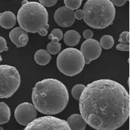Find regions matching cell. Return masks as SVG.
<instances>
[{
    "label": "cell",
    "instance_id": "6da1fadb",
    "mask_svg": "<svg viewBox=\"0 0 130 130\" xmlns=\"http://www.w3.org/2000/svg\"><path fill=\"white\" fill-rule=\"evenodd\" d=\"M78 101L83 118L95 129H117L129 117V93L121 84L112 79H101L89 83Z\"/></svg>",
    "mask_w": 130,
    "mask_h": 130
},
{
    "label": "cell",
    "instance_id": "7a4b0ae2",
    "mask_svg": "<svg viewBox=\"0 0 130 130\" xmlns=\"http://www.w3.org/2000/svg\"><path fill=\"white\" fill-rule=\"evenodd\" d=\"M32 101L39 112L55 115L65 109L69 101V93L63 83L57 79L46 78L36 84Z\"/></svg>",
    "mask_w": 130,
    "mask_h": 130
},
{
    "label": "cell",
    "instance_id": "3957f363",
    "mask_svg": "<svg viewBox=\"0 0 130 130\" xmlns=\"http://www.w3.org/2000/svg\"><path fill=\"white\" fill-rule=\"evenodd\" d=\"M20 27L26 32L45 36L49 27L48 13L45 7L36 2L24 0L17 14Z\"/></svg>",
    "mask_w": 130,
    "mask_h": 130
},
{
    "label": "cell",
    "instance_id": "277c9868",
    "mask_svg": "<svg viewBox=\"0 0 130 130\" xmlns=\"http://www.w3.org/2000/svg\"><path fill=\"white\" fill-rule=\"evenodd\" d=\"M83 11L84 22L98 29L111 25L116 16V8L110 0H87Z\"/></svg>",
    "mask_w": 130,
    "mask_h": 130
},
{
    "label": "cell",
    "instance_id": "5b68a950",
    "mask_svg": "<svg viewBox=\"0 0 130 130\" xmlns=\"http://www.w3.org/2000/svg\"><path fill=\"white\" fill-rule=\"evenodd\" d=\"M85 59L80 51L75 48H67L59 54L57 66L65 76L73 77L79 74L85 66Z\"/></svg>",
    "mask_w": 130,
    "mask_h": 130
},
{
    "label": "cell",
    "instance_id": "8992f818",
    "mask_svg": "<svg viewBox=\"0 0 130 130\" xmlns=\"http://www.w3.org/2000/svg\"><path fill=\"white\" fill-rule=\"evenodd\" d=\"M21 84V76L17 68L11 65H0V99L14 95Z\"/></svg>",
    "mask_w": 130,
    "mask_h": 130
},
{
    "label": "cell",
    "instance_id": "52a82bcc",
    "mask_svg": "<svg viewBox=\"0 0 130 130\" xmlns=\"http://www.w3.org/2000/svg\"><path fill=\"white\" fill-rule=\"evenodd\" d=\"M24 130H70L67 122L63 119L52 116L35 118Z\"/></svg>",
    "mask_w": 130,
    "mask_h": 130
},
{
    "label": "cell",
    "instance_id": "ba28073f",
    "mask_svg": "<svg viewBox=\"0 0 130 130\" xmlns=\"http://www.w3.org/2000/svg\"><path fill=\"white\" fill-rule=\"evenodd\" d=\"M14 116L19 124L26 126L37 118V109L31 103L24 102L16 107Z\"/></svg>",
    "mask_w": 130,
    "mask_h": 130
},
{
    "label": "cell",
    "instance_id": "9c48e42d",
    "mask_svg": "<svg viewBox=\"0 0 130 130\" xmlns=\"http://www.w3.org/2000/svg\"><path fill=\"white\" fill-rule=\"evenodd\" d=\"M101 48L100 42L95 39H87L83 42L80 52L86 64H89L91 61L100 57L102 52Z\"/></svg>",
    "mask_w": 130,
    "mask_h": 130
},
{
    "label": "cell",
    "instance_id": "30bf717a",
    "mask_svg": "<svg viewBox=\"0 0 130 130\" xmlns=\"http://www.w3.org/2000/svg\"><path fill=\"white\" fill-rule=\"evenodd\" d=\"M54 20L56 23L61 27H70L75 21L74 11L66 6H61L55 12Z\"/></svg>",
    "mask_w": 130,
    "mask_h": 130
},
{
    "label": "cell",
    "instance_id": "8fae6325",
    "mask_svg": "<svg viewBox=\"0 0 130 130\" xmlns=\"http://www.w3.org/2000/svg\"><path fill=\"white\" fill-rule=\"evenodd\" d=\"M66 121L70 130H84L86 127V123L82 115L73 114L68 118Z\"/></svg>",
    "mask_w": 130,
    "mask_h": 130
},
{
    "label": "cell",
    "instance_id": "7c38bea8",
    "mask_svg": "<svg viewBox=\"0 0 130 130\" xmlns=\"http://www.w3.org/2000/svg\"><path fill=\"white\" fill-rule=\"evenodd\" d=\"M15 15L10 11H6L0 13V25L4 28L10 29L16 23Z\"/></svg>",
    "mask_w": 130,
    "mask_h": 130
},
{
    "label": "cell",
    "instance_id": "4fadbf2b",
    "mask_svg": "<svg viewBox=\"0 0 130 130\" xmlns=\"http://www.w3.org/2000/svg\"><path fill=\"white\" fill-rule=\"evenodd\" d=\"M80 38L81 37L78 32L76 30H70L64 34L63 41L67 45L74 46L78 44Z\"/></svg>",
    "mask_w": 130,
    "mask_h": 130
},
{
    "label": "cell",
    "instance_id": "5bb4252c",
    "mask_svg": "<svg viewBox=\"0 0 130 130\" xmlns=\"http://www.w3.org/2000/svg\"><path fill=\"white\" fill-rule=\"evenodd\" d=\"M34 59L38 64L44 66L50 62L51 59V56L47 50L40 49L36 52Z\"/></svg>",
    "mask_w": 130,
    "mask_h": 130
},
{
    "label": "cell",
    "instance_id": "9a60e30c",
    "mask_svg": "<svg viewBox=\"0 0 130 130\" xmlns=\"http://www.w3.org/2000/svg\"><path fill=\"white\" fill-rule=\"evenodd\" d=\"M11 117L9 106L4 102H0V125L8 122Z\"/></svg>",
    "mask_w": 130,
    "mask_h": 130
},
{
    "label": "cell",
    "instance_id": "2e32d148",
    "mask_svg": "<svg viewBox=\"0 0 130 130\" xmlns=\"http://www.w3.org/2000/svg\"><path fill=\"white\" fill-rule=\"evenodd\" d=\"M51 41L47 45V51L52 55H56L59 53L61 48V44L59 43V40L56 37H52Z\"/></svg>",
    "mask_w": 130,
    "mask_h": 130
},
{
    "label": "cell",
    "instance_id": "e0dca14e",
    "mask_svg": "<svg viewBox=\"0 0 130 130\" xmlns=\"http://www.w3.org/2000/svg\"><path fill=\"white\" fill-rule=\"evenodd\" d=\"M114 39L112 36L110 35H104L101 38L100 44L101 47L104 49H109L114 45Z\"/></svg>",
    "mask_w": 130,
    "mask_h": 130
},
{
    "label": "cell",
    "instance_id": "ac0fdd59",
    "mask_svg": "<svg viewBox=\"0 0 130 130\" xmlns=\"http://www.w3.org/2000/svg\"><path fill=\"white\" fill-rule=\"evenodd\" d=\"M25 31L21 27H17L13 28L9 33V38L12 42L17 47L18 40L20 35Z\"/></svg>",
    "mask_w": 130,
    "mask_h": 130
},
{
    "label": "cell",
    "instance_id": "d6986e66",
    "mask_svg": "<svg viewBox=\"0 0 130 130\" xmlns=\"http://www.w3.org/2000/svg\"><path fill=\"white\" fill-rule=\"evenodd\" d=\"M85 86L82 84H78L75 85L72 89L71 94L73 97L76 100L78 101L83 93Z\"/></svg>",
    "mask_w": 130,
    "mask_h": 130
},
{
    "label": "cell",
    "instance_id": "ffe728a7",
    "mask_svg": "<svg viewBox=\"0 0 130 130\" xmlns=\"http://www.w3.org/2000/svg\"><path fill=\"white\" fill-rule=\"evenodd\" d=\"M83 0H64L65 6L71 10L77 9L81 6Z\"/></svg>",
    "mask_w": 130,
    "mask_h": 130
},
{
    "label": "cell",
    "instance_id": "44dd1931",
    "mask_svg": "<svg viewBox=\"0 0 130 130\" xmlns=\"http://www.w3.org/2000/svg\"><path fill=\"white\" fill-rule=\"evenodd\" d=\"M63 37V34L62 31L59 28H55L53 30L50 35L48 36V39L51 40L52 37L57 38L59 41H60Z\"/></svg>",
    "mask_w": 130,
    "mask_h": 130
},
{
    "label": "cell",
    "instance_id": "7402d4cb",
    "mask_svg": "<svg viewBox=\"0 0 130 130\" xmlns=\"http://www.w3.org/2000/svg\"><path fill=\"white\" fill-rule=\"evenodd\" d=\"M118 41L120 43H127L129 42V32L128 31H124L122 32L118 39Z\"/></svg>",
    "mask_w": 130,
    "mask_h": 130
},
{
    "label": "cell",
    "instance_id": "603a6c76",
    "mask_svg": "<svg viewBox=\"0 0 130 130\" xmlns=\"http://www.w3.org/2000/svg\"><path fill=\"white\" fill-rule=\"evenodd\" d=\"M8 50V47L7 46L6 39L3 37L0 36V53L4 51H7Z\"/></svg>",
    "mask_w": 130,
    "mask_h": 130
},
{
    "label": "cell",
    "instance_id": "cb8c5ba5",
    "mask_svg": "<svg viewBox=\"0 0 130 130\" xmlns=\"http://www.w3.org/2000/svg\"><path fill=\"white\" fill-rule=\"evenodd\" d=\"M40 4L44 6L51 7L54 6L58 2V0H39Z\"/></svg>",
    "mask_w": 130,
    "mask_h": 130
},
{
    "label": "cell",
    "instance_id": "d4e9b609",
    "mask_svg": "<svg viewBox=\"0 0 130 130\" xmlns=\"http://www.w3.org/2000/svg\"><path fill=\"white\" fill-rule=\"evenodd\" d=\"M117 50L121 51H129V44L127 43H120L116 46Z\"/></svg>",
    "mask_w": 130,
    "mask_h": 130
},
{
    "label": "cell",
    "instance_id": "484cf974",
    "mask_svg": "<svg viewBox=\"0 0 130 130\" xmlns=\"http://www.w3.org/2000/svg\"><path fill=\"white\" fill-rule=\"evenodd\" d=\"M74 16L75 19L78 20H82L84 17V13L83 10L77 9L76 11L74 12Z\"/></svg>",
    "mask_w": 130,
    "mask_h": 130
},
{
    "label": "cell",
    "instance_id": "4316f807",
    "mask_svg": "<svg viewBox=\"0 0 130 130\" xmlns=\"http://www.w3.org/2000/svg\"><path fill=\"white\" fill-rule=\"evenodd\" d=\"M83 36L86 40L92 39L93 37V32L91 30H85L83 32Z\"/></svg>",
    "mask_w": 130,
    "mask_h": 130
},
{
    "label": "cell",
    "instance_id": "83f0119b",
    "mask_svg": "<svg viewBox=\"0 0 130 130\" xmlns=\"http://www.w3.org/2000/svg\"><path fill=\"white\" fill-rule=\"evenodd\" d=\"M127 0H111L113 5L117 6H124L126 3Z\"/></svg>",
    "mask_w": 130,
    "mask_h": 130
},
{
    "label": "cell",
    "instance_id": "f1b7e54d",
    "mask_svg": "<svg viewBox=\"0 0 130 130\" xmlns=\"http://www.w3.org/2000/svg\"><path fill=\"white\" fill-rule=\"evenodd\" d=\"M2 60H3V59H2V56H1V55H0V62L2 61Z\"/></svg>",
    "mask_w": 130,
    "mask_h": 130
},
{
    "label": "cell",
    "instance_id": "f546056e",
    "mask_svg": "<svg viewBox=\"0 0 130 130\" xmlns=\"http://www.w3.org/2000/svg\"><path fill=\"white\" fill-rule=\"evenodd\" d=\"M0 130H4V128H2V127H0Z\"/></svg>",
    "mask_w": 130,
    "mask_h": 130
},
{
    "label": "cell",
    "instance_id": "4dcf8cb0",
    "mask_svg": "<svg viewBox=\"0 0 130 130\" xmlns=\"http://www.w3.org/2000/svg\"><path fill=\"white\" fill-rule=\"evenodd\" d=\"M127 1H129V0H127Z\"/></svg>",
    "mask_w": 130,
    "mask_h": 130
}]
</instances>
